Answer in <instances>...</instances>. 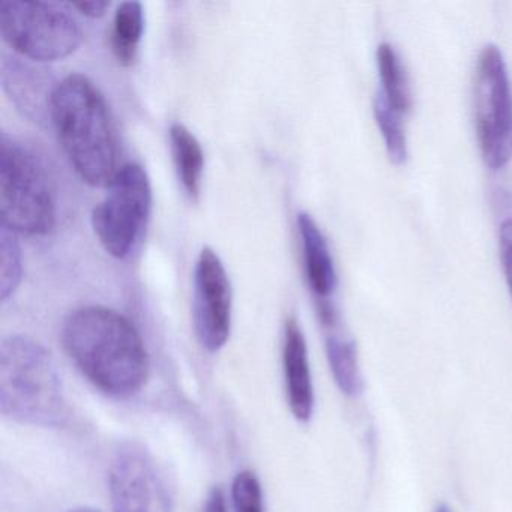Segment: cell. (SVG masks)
Wrapping results in <instances>:
<instances>
[{"label": "cell", "mask_w": 512, "mask_h": 512, "mask_svg": "<svg viewBox=\"0 0 512 512\" xmlns=\"http://www.w3.org/2000/svg\"><path fill=\"white\" fill-rule=\"evenodd\" d=\"M283 370L287 401L299 422H308L313 415L314 389L304 332L296 317H289L284 326Z\"/></svg>", "instance_id": "10"}, {"label": "cell", "mask_w": 512, "mask_h": 512, "mask_svg": "<svg viewBox=\"0 0 512 512\" xmlns=\"http://www.w3.org/2000/svg\"><path fill=\"white\" fill-rule=\"evenodd\" d=\"M233 509L235 512H265L262 485L251 470L239 472L232 485Z\"/></svg>", "instance_id": "18"}, {"label": "cell", "mask_w": 512, "mask_h": 512, "mask_svg": "<svg viewBox=\"0 0 512 512\" xmlns=\"http://www.w3.org/2000/svg\"><path fill=\"white\" fill-rule=\"evenodd\" d=\"M499 250L506 286H508L509 295L512 298V218L503 221L500 226Z\"/></svg>", "instance_id": "19"}, {"label": "cell", "mask_w": 512, "mask_h": 512, "mask_svg": "<svg viewBox=\"0 0 512 512\" xmlns=\"http://www.w3.org/2000/svg\"><path fill=\"white\" fill-rule=\"evenodd\" d=\"M376 58L380 80H382L383 97L401 115L409 112L412 107L409 80L394 47L388 43L380 44L377 47Z\"/></svg>", "instance_id": "14"}, {"label": "cell", "mask_w": 512, "mask_h": 512, "mask_svg": "<svg viewBox=\"0 0 512 512\" xmlns=\"http://www.w3.org/2000/svg\"><path fill=\"white\" fill-rule=\"evenodd\" d=\"M398 113L382 94L374 100V118L382 131L386 151L395 164H403L407 158V140Z\"/></svg>", "instance_id": "16"}, {"label": "cell", "mask_w": 512, "mask_h": 512, "mask_svg": "<svg viewBox=\"0 0 512 512\" xmlns=\"http://www.w3.org/2000/svg\"><path fill=\"white\" fill-rule=\"evenodd\" d=\"M170 148L182 187L191 200H197L202 191L205 154L197 137L184 124L170 127Z\"/></svg>", "instance_id": "12"}, {"label": "cell", "mask_w": 512, "mask_h": 512, "mask_svg": "<svg viewBox=\"0 0 512 512\" xmlns=\"http://www.w3.org/2000/svg\"><path fill=\"white\" fill-rule=\"evenodd\" d=\"M62 344L77 368L112 397H131L148 382L142 335L112 308L91 305L73 311L62 326Z\"/></svg>", "instance_id": "1"}, {"label": "cell", "mask_w": 512, "mask_h": 512, "mask_svg": "<svg viewBox=\"0 0 512 512\" xmlns=\"http://www.w3.org/2000/svg\"><path fill=\"white\" fill-rule=\"evenodd\" d=\"M143 29H145V16H143L142 4L136 0L119 4L113 17L110 41H112V52L116 61L124 67H130L136 62Z\"/></svg>", "instance_id": "13"}, {"label": "cell", "mask_w": 512, "mask_h": 512, "mask_svg": "<svg viewBox=\"0 0 512 512\" xmlns=\"http://www.w3.org/2000/svg\"><path fill=\"white\" fill-rule=\"evenodd\" d=\"M23 262L17 233L2 226L0 229V298L7 302L22 281Z\"/></svg>", "instance_id": "17"}, {"label": "cell", "mask_w": 512, "mask_h": 512, "mask_svg": "<svg viewBox=\"0 0 512 512\" xmlns=\"http://www.w3.org/2000/svg\"><path fill=\"white\" fill-rule=\"evenodd\" d=\"M0 412L20 424L64 427L70 418L61 374L46 347L23 335L0 344Z\"/></svg>", "instance_id": "3"}, {"label": "cell", "mask_w": 512, "mask_h": 512, "mask_svg": "<svg viewBox=\"0 0 512 512\" xmlns=\"http://www.w3.org/2000/svg\"><path fill=\"white\" fill-rule=\"evenodd\" d=\"M152 187L139 164H125L109 184L104 199L92 211V227L104 250L116 259L133 253L148 226Z\"/></svg>", "instance_id": "6"}, {"label": "cell", "mask_w": 512, "mask_h": 512, "mask_svg": "<svg viewBox=\"0 0 512 512\" xmlns=\"http://www.w3.org/2000/svg\"><path fill=\"white\" fill-rule=\"evenodd\" d=\"M70 512H100V511H95V509H91V508H79V509H74V511H70Z\"/></svg>", "instance_id": "22"}, {"label": "cell", "mask_w": 512, "mask_h": 512, "mask_svg": "<svg viewBox=\"0 0 512 512\" xmlns=\"http://www.w3.org/2000/svg\"><path fill=\"white\" fill-rule=\"evenodd\" d=\"M0 34L14 52L38 62L67 58L83 40L82 28L67 10L32 0L0 4Z\"/></svg>", "instance_id": "5"}, {"label": "cell", "mask_w": 512, "mask_h": 512, "mask_svg": "<svg viewBox=\"0 0 512 512\" xmlns=\"http://www.w3.org/2000/svg\"><path fill=\"white\" fill-rule=\"evenodd\" d=\"M326 355H328L332 376L341 392L346 395L359 394L362 389V379L361 373H359L355 343L335 334V332L328 331Z\"/></svg>", "instance_id": "15"}, {"label": "cell", "mask_w": 512, "mask_h": 512, "mask_svg": "<svg viewBox=\"0 0 512 512\" xmlns=\"http://www.w3.org/2000/svg\"><path fill=\"white\" fill-rule=\"evenodd\" d=\"M71 7L85 14L86 17H101L110 8V2L107 0H82V2H73Z\"/></svg>", "instance_id": "20"}, {"label": "cell", "mask_w": 512, "mask_h": 512, "mask_svg": "<svg viewBox=\"0 0 512 512\" xmlns=\"http://www.w3.org/2000/svg\"><path fill=\"white\" fill-rule=\"evenodd\" d=\"M115 512H173L169 485L151 452L136 442L116 451L109 469Z\"/></svg>", "instance_id": "8"}, {"label": "cell", "mask_w": 512, "mask_h": 512, "mask_svg": "<svg viewBox=\"0 0 512 512\" xmlns=\"http://www.w3.org/2000/svg\"><path fill=\"white\" fill-rule=\"evenodd\" d=\"M434 512H451V509H449L446 505H440L439 508H437Z\"/></svg>", "instance_id": "23"}, {"label": "cell", "mask_w": 512, "mask_h": 512, "mask_svg": "<svg viewBox=\"0 0 512 512\" xmlns=\"http://www.w3.org/2000/svg\"><path fill=\"white\" fill-rule=\"evenodd\" d=\"M298 229L308 286L317 298L326 299L337 286V272L328 242L314 218L307 212H299Z\"/></svg>", "instance_id": "11"}, {"label": "cell", "mask_w": 512, "mask_h": 512, "mask_svg": "<svg viewBox=\"0 0 512 512\" xmlns=\"http://www.w3.org/2000/svg\"><path fill=\"white\" fill-rule=\"evenodd\" d=\"M0 220L22 235H47L58 220L55 187L43 160L25 143L0 137Z\"/></svg>", "instance_id": "4"}, {"label": "cell", "mask_w": 512, "mask_h": 512, "mask_svg": "<svg viewBox=\"0 0 512 512\" xmlns=\"http://www.w3.org/2000/svg\"><path fill=\"white\" fill-rule=\"evenodd\" d=\"M193 320L200 344L209 352L226 346L232 329V284L218 254L200 251L194 269Z\"/></svg>", "instance_id": "9"}, {"label": "cell", "mask_w": 512, "mask_h": 512, "mask_svg": "<svg viewBox=\"0 0 512 512\" xmlns=\"http://www.w3.org/2000/svg\"><path fill=\"white\" fill-rule=\"evenodd\" d=\"M475 124L482 158L490 169L512 160V88L499 47L479 53L475 74Z\"/></svg>", "instance_id": "7"}, {"label": "cell", "mask_w": 512, "mask_h": 512, "mask_svg": "<svg viewBox=\"0 0 512 512\" xmlns=\"http://www.w3.org/2000/svg\"><path fill=\"white\" fill-rule=\"evenodd\" d=\"M203 512H227L226 496L221 488H214L209 493Z\"/></svg>", "instance_id": "21"}, {"label": "cell", "mask_w": 512, "mask_h": 512, "mask_svg": "<svg viewBox=\"0 0 512 512\" xmlns=\"http://www.w3.org/2000/svg\"><path fill=\"white\" fill-rule=\"evenodd\" d=\"M49 115L71 166L92 187H109L119 172V136L98 86L70 74L53 88Z\"/></svg>", "instance_id": "2"}]
</instances>
